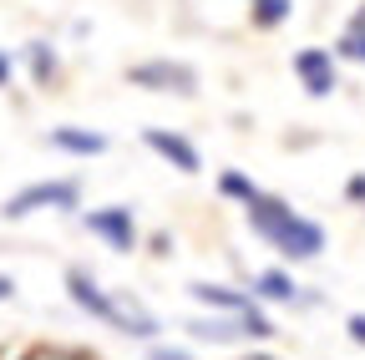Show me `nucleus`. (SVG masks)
<instances>
[{
    "label": "nucleus",
    "mask_w": 365,
    "mask_h": 360,
    "mask_svg": "<svg viewBox=\"0 0 365 360\" xmlns=\"http://www.w3.org/2000/svg\"><path fill=\"white\" fill-rule=\"evenodd\" d=\"M244 223H249V234L264 239L284 264H314L319 254L330 249L325 223H314L309 213H299L289 198L269 193V188H259V193L244 203Z\"/></svg>",
    "instance_id": "2"
},
{
    "label": "nucleus",
    "mask_w": 365,
    "mask_h": 360,
    "mask_svg": "<svg viewBox=\"0 0 365 360\" xmlns=\"http://www.w3.org/2000/svg\"><path fill=\"white\" fill-rule=\"evenodd\" d=\"M249 360H274V355H249Z\"/></svg>",
    "instance_id": "24"
},
{
    "label": "nucleus",
    "mask_w": 365,
    "mask_h": 360,
    "mask_svg": "<svg viewBox=\"0 0 365 360\" xmlns=\"http://www.w3.org/2000/svg\"><path fill=\"white\" fill-rule=\"evenodd\" d=\"M345 335H350L355 345H365V309H355L350 320H345Z\"/></svg>",
    "instance_id": "17"
},
{
    "label": "nucleus",
    "mask_w": 365,
    "mask_h": 360,
    "mask_svg": "<svg viewBox=\"0 0 365 360\" xmlns=\"http://www.w3.org/2000/svg\"><path fill=\"white\" fill-rule=\"evenodd\" d=\"M345 198H350V203H365V173H355L350 183H345Z\"/></svg>",
    "instance_id": "20"
},
{
    "label": "nucleus",
    "mask_w": 365,
    "mask_h": 360,
    "mask_svg": "<svg viewBox=\"0 0 365 360\" xmlns=\"http://www.w3.org/2000/svg\"><path fill=\"white\" fill-rule=\"evenodd\" d=\"M244 289L259 304H279V309H314L319 304V289L299 284L289 269H254V274L244 279Z\"/></svg>",
    "instance_id": "7"
},
{
    "label": "nucleus",
    "mask_w": 365,
    "mask_h": 360,
    "mask_svg": "<svg viewBox=\"0 0 365 360\" xmlns=\"http://www.w3.org/2000/svg\"><path fill=\"white\" fill-rule=\"evenodd\" d=\"M294 16V0H249V26L254 31H279Z\"/></svg>",
    "instance_id": "14"
},
{
    "label": "nucleus",
    "mask_w": 365,
    "mask_h": 360,
    "mask_svg": "<svg viewBox=\"0 0 365 360\" xmlns=\"http://www.w3.org/2000/svg\"><path fill=\"white\" fill-rule=\"evenodd\" d=\"M143 148H148L158 163H168L173 173H182V178H198V173H203L198 143L188 138V132H178V127H143Z\"/></svg>",
    "instance_id": "8"
},
{
    "label": "nucleus",
    "mask_w": 365,
    "mask_h": 360,
    "mask_svg": "<svg viewBox=\"0 0 365 360\" xmlns=\"http://www.w3.org/2000/svg\"><path fill=\"white\" fill-rule=\"evenodd\" d=\"M143 244L153 249V259H168V254H173V239H168V234H153V239H143Z\"/></svg>",
    "instance_id": "19"
},
{
    "label": "nucleus",
    "mask_w": 365,
    "mask_h": 360,
    "mask_svg": "<svg viewBox=\"0 0 365 360\" xmlns=\"http://www.w3.org/2000/svg\"><path fill=\"white\" fill-rule=\"evenodd\" d=\"M16 61L26 66V76H31L36 86H46V92L61 81V51H56V41H46V36H31Z\"/></svg>",
    "instance_id": "12"
},
{
    "label": "nucleus",
    "mask_w": 365,
    "mask_h": 360,
    "mask_svg": "<svg viewBox=\"0 0 365 360\" xmlns=\"http://www.w3.org/2000/svg\"><path fill=\"white\" fill-rule=\"evenodd\" d=\"M153 360H193V355L178 350V345H158V340H153Z\"/></svg>",
    "instance_id": "18"
},
{
    "label": "nucleus",
    "mask_w": 365,
    "mask_h": 360,
    "mask_svg": "<svg viewBox=\"0 0 365 360\" xmlns=\"http://www.w3.org/2000/svg\"><path fill=\"white\" fill-rule=\"evenodd\" d=\"M16 299V274H0V304Z\"/></svg>",
    "instance_id": "22"
},
{
    "label": "nucleus",
    "mask_w": 365,
    "mask_h": 360,
    "mask_svg": "<svg viewBox=\"0 0 365 360\" xmlns=\"http://www.w3.org/2000/svg\"><path fill=\"white\" fill-rule=\"evenodd\" d=\"M350 26H365V6H360V11H355V21H350Z\"/></svg>",
    "instance_id": "23"
},
{
    "label": "nucleus",
    "mask_w": 365,
    "mask_h": 360,
    "mask_svg": "<svg viewBox=\"0 0 365 360\" xmlns=\"http://www.w3.org/2000/svg\"><path fill=\"white\" fill-rule=\"evenodd\" d=\"M188 299L203 304V309H213V314H244V309L259 304L244 284H213V279H193L188 284Z\"/></svg>",
    "instance_id": "11"
},
{
    "label": "nucleus",
    "mask_w": 365,
    "mask_h": 360,
    "mask_svg": "<svg viewBox=\"0 0 365 360\" xmlns=\"http://www.w3.org/2000/svg\"><path fill=\"white\" fill-rule=\"evenodd\" d=\"M127 86L137 92H153V97H178V102H193L198 97V66L182 61V56H148V61H132L127 66Z\"/></svg>",
    "instance_id": "5"
},
{
    "label": "nucleus",
    "mask_w": 365,
    "mask_h": 360,
    "mask_svg": "<svg viewBox=\"0 0 365 360\" xmlns=\"http://www.w3.org/2000/svg\"><path fill=\"white\" fill-rule=\"evenodd\" d=\"M16 71H21V61H16V56H11L6 46H0V92H6V86L16 81Z\"/></svg>",
    "instance_id": "16"
},
{
    "label": "nucleus",
    "mask_w": 365,
    "mask_h": 360,
    "mask_svg": "<svg viewBox=\"0 0 365 360\" xmlns=\"http://www.w3.org/2000/svg\"><path fill=\"white\" fill-rule=\"evenodd\" d=\"M81 178L61 173V178H36V183L16 188L6 203H0V218L6 223H26L36 213H81Z\"/></svg>",
    "instance_id": "4"
},
{
    "label": "nucleus",
    "mask_w": 365,
    "mask_h": 360,
    "mask_svg": "<svg viewBox=\"0 0 365 360\" xmlns=\"http://www.w3.org/2000/svg\"><path fill=\"white\" fill-rule=\"evenodd\" d=\"M289 71L304 86V97H314V102L319 97H335V86H340V61H335L330 46H299L289 56Z\"/></svg>",
    "instance_id": "9"
},
{
    "label": "nucleus",
    "mask_w": 365,
    "mask_h": 360,
    "mask_svg": "<svg viewBox=\"0 0 365 360\" xmlns=\"http://www.w3.org/2000/svg\"><path fill=\"white\" fill-rule=\"evenodd\" d=\"M182 335H188L193 345L228 350V345H264V340L279 335V325L264 314V304H254L244 314H213V309H203V314H193V320L182 325Z\"/></svg>",
    "instance_id": "3"
},
{
    "label": "nucleus",
    "mask_w": 365,
    "mask_h": 360,
    "mask_svg": "<svg viewBox=\"0 0 365 360\" xmlns=\"http://www.w3.org/2000/svg\"><path fill=\"white\" fill-rule=\"evenodd\" d=\"M76 223L97 239L107 244L112 254H137L143 249V223H137V208L132 203H102V208H81Z\"/></svg>",
    "instance_id": "6"
},
{
    "label": "nucleus",
    "mask_w": 365,
    "mask_h": 360,
    "mask_svg": "<svg viewBox=\"0 0 365 360\" xmlns=\"http://www.w3.org/2000/svg\"><path fill=\"white\" fill-rule=\"evenodd\" d=\"M61 289H66V299L86 314V320H97V325H107V330H117L127 340H143V345L163 340V320H158V314L137 299L132 289L107 284L91 264H66Z\"/></svg>",
    "instance_id": "1"
},
{
    "label": "nucleus",
    "mask_w": 365,
    "mask_h": 360,
    "mask_svg": "<svg viewBox=\"0 0 365 360\" xmlns=\"http://www.w3.org/2000/svg\"><path fill=\"white\" fill-rule=\"evenodd\" d=\"M31 360H86V355H76V350H36Z\"/></svg>",
    "instance_id": "21"
},
{
    "label": "nucleus",
    "mask_w": 365,
    "mask_h": 360,
    "mask_svg": "<svg viewBox=\"0 0 365 360\" xmlns=\"http://www.w3.org/2000/svg\"><path fill=\"white\" fill-rule=\"evenodd\" d=\"M335 61L365 66V26H345V31H340V41H335Z\"/></svg>",
    "instance_id": "15"
},
{
    "label": "nucleus",
    "mask_w": 365,
    "mask_h": 360,
    "mask_svg": "<svg viewBox=\"0 0 365 360\" xmlns=\"http://www.w3.org/2000/svg\"><path fill=\"white\" fill-rule=\"evenodd\" d=\"M41 143L51 148V153H61V158H76V163H91V158H102V153L112 148L107 132L81 127V122H61V127H51V132H41Z\"/></svg>",
    "instance_id": "10"
},
{
    "label": "nucleus",
    "mask_w": 365,
    "mask_h": 360,
    "mask_svg": "<svg viewBox=\"0 0 365 360\" xmlns=\"http://www.w3.org/2000/svg\"><path fill=\"white\" fill-rule=\"evenodd\" d=\"M213 193H218L223 203H239V208H244V203L259 193V183H254L249 173H239V168H223V173L213 178Z\"/></svg>",
    "instance_id": "13"
}]
</instances>
